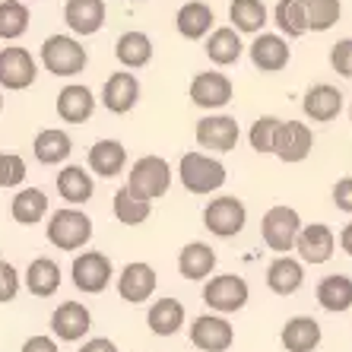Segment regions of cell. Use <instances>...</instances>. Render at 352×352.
I'll return each mask as SVG.
<instances>
[{"label":"cell","instance_id":"cell-1","mask_svg":"<svg viewBox=\"0 0 352 352\" xmlns=\"http://www.w3.org/2000/svg\"><path fill=\"white\" fill-rule=\"evenodd\" d=\"M41 64L54 76H76L86 70L89 54L74 35H48L41 41Z\"/></svg>","mask_w":352,"mask_h":352},{"label":"cell","instance_id":"cell-2","mask_svg":"<svg viewBox=\"0 0 352 352\" xmlns=\"http://www.w3.org/2000/svg\"><path fill=\"white\" fill-rule=\"evenodd\" d=\"M45 232H48V241L58 251H80L92 238V219L80 210H74V206H67V210H58L51 216Z\"/></svg>","mask_w":352,"mask_h":352},{"label":"cell","instance_id":"cell-3","mask_svg":"<svg viewBox=\"0 0 352 352\" xmlns=\"http://www.w3.org/2000/svg\"><path fill=\"white\" fill-rule=\"evenodd\" d=\"M127 188L143 200H159L172 188V165L162 156H143L133 162L131 175H127Z\"/></svg>","mask_w":352,"mask_h":352},{"label":"cell","instance_id":"cell-4","mask_svg":"<svg viewBox=\"0 0 352 352\" xmlns=\"http://www.w3.org/2000/svg\"><path fill=\"white\" fill-rule=\"evenodd\" d=\"M181 184L190 194H213L226 184V165L204 153H184L181 156Z\"/></svg>","mask_w":352,"mask_h":352},{"label":"cell","instance_id":"cell-5","mask_svg":"<svg viewBox=\"0 0 352 352\" xmlns=\"http://www.w3.org/2000/svg\"><path fill=\"white\" fill-rule=\"evenodd\" d=\"M261 232H263V241L270 251L276 254H289L295 248V238L302 232V216L295 213L292 206H273L263 213L261 222Z\"/></svg>","mask_w":352,"mask_h":352},{"label":"cell","instance_id":"cell-6","mask_svg":"<svg viewBox=\"0 0 352 352\" xmlns=\"http://www.w3.org/2000/svg\"><path fill=\"white\" fill-rule=\"evenodd\" d=\"M248 283L235 273H222V276H213L204 286V302L219 314H235L248 305Z\"/></svg>","mask_w":352,"mask_h":352},{"label":"cell","instance_id":"cell-7","mask_svg":"<svg viewBox=\"0 0 352 352\" xmlns=\"http://www.w3.org/2000/svg\"><path fill=\"white\" fill-rule=\"evenodd\" d=\"M245 222H248V210L238 197H219V200H210V206L204 210V226L219 238L241 235Z\"/></svg>","mask_w":352,"mask_h":352},{"label":"cell","instance_id":"cell-8","mask_svg":"<svg viewBox=\"0 0 352 352\" xmlns=\"http://www.w3.org/2000/svg\"><path fill=\"white\" fill-rule=\"evenodd\" d=\"M74 286L86 295H98L108 289V279L115 276V267L102 251H82L74 257Z\"/></svg>","mask_w":352,"mask_h":352},{"label":"cell","instance_id":"cell-9","mask_svg":"<svg viewBox=\"0 0 352 352\" xmlns=\"http://www.w3.org/2000/svg\"><path fill=\"white\" fill-rule=\"evenodd\" d=\"M38 76V64L25 48H3L0 51V86L10 92L29 89Z\"/></svg>","mask_w":352,"mask_h":352},{"label":"cell","instance_id":"cell-10","mask_svg":"<svg viewBox=\"0 0 352 352\" xmlns=\"http://www.w3.org/2000/svg\"><path fill=\"white\" fill-rule=\"evenodd\" d=\"M314 146V133L308 124L302 121H283L273 140V153H276L283 162H305L308 153Z\"/></svg>","mask_w":352,"mask_h":352},{"label":"cell","instance_id":"cell-11","mask_svg":"<svg viewBox=\"0 0 352 352\" xmlns=\"http://www.w3.org/2000/svg\"><path fill=\"white\" fill-rule=\"evenodd\" d=\"M190 343L200 352H226L235 343V330L219 314H200L190 327Z\"/></svg>","mask_w":352,"mask_h":352},{"label":"cell","instance_id":"cell-12","mask_svg":"<svg viewBox=\"0 0 352 352\" xmlns=\"http://www.w3.org/2000/svg\"><path fill=\"white\" fill-rule=\"evenodd\" d=\"M333 248H336V235L330 226L324 222H311V226H302L298 238H295V251L302 257L305 263H327L333 257Z\"/></svg>","mask_w":352,"mask_h":352},{"label":"cell","instance_id":"cell-13","mask_svg":"<svg viewBox=\"0 0 352 352\" xmlns=\"http://www.w3.org/2000/svg\"><path fill=\"white\" fill-rule=\"evenodd\" d=\"M197 143H200V149L232 153L238 143V121L229 115H210L204 121H197Z\"/></svg>","mask_w":352,"mask_h":352},{"label":"cell","instance_id":"cell-14","mask_svg":"<svg viewBox=\"0 0 352 352\" xmlns=\"http://www.w3.org/2000/svg\"><path fill=\"white\" fill-rule=\"evenodd\" d=\"M232 80L226 74H213V70H206V74H197L190 80V102L200 108H222L232 102Z\"/></svg>","mask_w":352,"mask_h":352},{"label":"cell","instance_id":"cell-15","mask_svg":"<svg viewBox=\"0 0 352 352\" xmlns=\"http://www.w3.org/2000/svg\"><path fill=\"white\" fill-rule=\"evenodd\" d=\"M89 327H92V314L80 302H64V305H58V311L51 314V330L64 343L82 340V336L89 333Z\"/></svg>","mask_w":352,"mask_h":352},{"label":"cell","instance_id":"cell-16","mask_svg":"<svg viewBox=\"0 0 352 352\" xmlns=\"http://www.w3.org/2000/svg\"><path fill=\"white\" fill-rule=\"evenodd\" d=\"M153 292H156V270L149 263L133 261L121 270V276H118V295H121L124 302L140 305V302H146Z\"/></svg>","mask_w":352,"mask_h":352},{"label":"cell","instance_id":"cell-17","mask_svg":"<svg viewBox=\"0 0 352 352\" xmlns=\"http://www.w3.org/2000/svg\"><path fill=\"white\" fill-rule=\"evenodd\" d=\"M140 98V82L133 74H111L102 86V105L111 111V115H127Z\"/></svg>","mask_w":352,"mask_h":352},{"label":"cell","instance_id":"cell-18","mask_svg":"<svg viewBox=\"0 0 352 352\" xmlns=\"http://www.w3.org/2000/svg\"><path fill=\"white\" fill-rule=\"evenodd\" d=\"M64 23L74 35H96L105 25V0H67Z\"/></svg>","mask_w":352,"mask_h":352},{"label":"cell","instance_id":"cell-19","mask_svg":"<svg viewBox=\"0 0 352 352\" xmlns=\"http://www.w3.org/2000/svg\"><path fill=\"white\" fill-rule=\"evenodd\" d=\"M289 45L286 38L279 35H270V32H261L251 45V64L261 70V74H279L283 67L289 64Z\"/></svg>","mask_w":352,"mask_h":352},{"label":"cell","instance_id":"cell-20","mask_svg":"<svg viewBox=\"0 0 352 352\" xmlns=\"http://www.w3.org/2000/svg\"><path fill=\"white\" fill-rule=\"evenodd\" d=\"M302 108L311 121L327 124L343 111V92L336 89V86H327V82H318V86H311V89L305 92Z\"/></svg>","mask_w":352,"mask_h":352},{"label":"cell","instance_id":"cell-21","mask_svg":"<svg viewBox=\"0 0 352 352\" xmlns=\"http://www.w3.org/2000/svg\"><path fill=\"white\" fill-rule=\"evenodd\" d=\"M92 111H96V96H92L89 86H64L58 92V115L67 124H82L89 121Z\"/></svg>","mask_w":352,"mask_h":352},{"label":"cell","instance_id":"cell-22","mask_svg":"<svg viewBox=\"0 0 352 352\" xmlns=\"http://www.w3.org/2000/svg\"><path fill=\"white\" fill-rule=\"evenodd\" d=\"M127 165V149L118 140H98L89 149V168L98 175V178H115V175L124 172Z\"/></svg>","mask_w":352,"mask_h":352},{"label":"cell","instance_id":"cell-23","mask_svg":"<svg viewBox=\"0 0 352 352\" xmlns=\"http://www.w3.org/2000/svg\"><path fill=\"white\" fill-rule=\"evenodd\" d=\"M305 283V267L292 261L289 254H279L276 261L267 267V286L276 295H295Z\"/></svg>","mask_w":352,"mask_h":352},{"label":"cell","instance_id":"cell-24","mask_svg":"<svg viewBox=\"0 0 352 352\" xmlns=\"http://www.w3.org/2000/svg\"><path fill=\"white\" fill-rule=\"evenodd\" d=\"M286 352H314L320 346V324L314 318H292L279 333Z\"/></svg>","mask_w":352,"mask_h":352},{"label":"cell","instance_id":"cell-25","mask_svg":"<svg viewBox=\"0 0 352 352\" xmlns=\"http://www.w3.org/2000/svg\"><path fill=\"white\" fill-rule=\"evenodd\" d=\"M216 267V251L204 241H190L181 248L178 254V270L184 279H206Z\"/></svg>","mask_w":352,"mask_h":352},{"label":"cell","instance_id":"cell-26","mask_svg":"<svg viewBox=\"0 0 352 352\" xmlns=\"http://www.w3.org/2000/svg\"><path fill=\"white\" fill-rule=\"evenodd\" d=\"M92 190H96V181H92V175L82 168V165H67V168H60L58 175V194L64 197L67 204H86V200H92Z\"/></svg>","mask_w":352,"mask_h":352},{"label":"cell","instance_id":"cell-27","mask_svg":"<svg viewBox=\"0 0 352 352\" xmlns=\"http://www.w3.org/2000/svg\"><path fill=\"white\" fill-rule=\"evenodd\" d=\"M25 289L38 298H48L60 289V267L51 257H35L29 267H25Z\"/></svg>","mask_w":352,"mask_h":352},{"label":"cell","instance_id":"cell-28","mask_svg":"<svg viewBox=\"0 0 352 352\" xmlns=\"http://www.w3.org/2000/svg\"><path fill=\"white\" fill-rule=\"evenodd\" d=\"M32 153L41 165H58L64 162L70 153H74V140L67 131H58V127H48V131H41L32 143Z\"/></svg>","mask_w":352,"mask_h":352},{"label":"cell","instance_id":"cell-29","mask_svg":"<svg viewBox=\"0 0 352 352\" xmlns=\"http://www.w3.org/2000/svg\"><path fill=\"white\" fill-rule=\"evenodd\" d=\"M318 302L324 311H349L352 308V279L346 273H333L318 283Z\"/></svg>","mask_w":352,"mask_h":352},{"label":"cell","instance_id":"cell-30","mask_svg":"<svg viewBox=\"0 0 352 352\" xmlns=\"http://www.w3.org/2000/svg\"><path fill=\"white\" fill-rule=\"evenodd\" d=\"M146 324L156 336H175L184 324V305L178 298H159L146 314Z\"/></svg>","mask_w":352,"mask_h":352},{"label":"cell","instance_id":"cell-31","mask_svg":"<svg viewBox=\"0 0 352 352\" xmlns=\"http://www.w3.org/2000/svg\"><path fill=\"white\" fill-rule=\"evenodd\" d=\"M10 213H13V219H16L19 226H38V222L48 216V197L38 188H25L13 197Z\"/></svg>","mask_w":352,"mask_h":352},{"label":"cell","instance_id":"cell-32","mask_svg":"<svg viewBox=\"0 0 352 352\" xmlns=\"http://www.w3.org/2000/svg\"><path fill=\"white\" fill-rule=\"evenodd\" d=\"M213 23H216L213 10L206 7V3H200V0H190V3H184V7L178 10V32L190 41L204 38V35L213 29Z\"/></svg>","mask_w":352,"mask_h":352},{"label":"cell","instance_id":"cell-33","mask_svg":"<svg viewBox=\"0 0 352 352\" xmlns=\"http://www.w3.org/2000/svg\"><path fill=\"white\" fill-rule=\"evenodd\" d=\"M115 54L124 67H131V70H140V67H146L153 60V41H149L146 32H124L115 45Z\"/></svg>","mask_w":352,"mask_h":352},{"label":"cell","instance_id":"cell-34","mask_svg":"<svg viewBox=\"0 0 352 352\" xmlns=\"http://www.w3.org/2000/svg\"><path fill=\"white\" fill-rule=\"evenodd\" d=\"M241 51H245V45H241V38H238V32L232 25H222V29H216V32L206 38V58L219 67L235 64V60L241 58Z\"/></svg>","mask_w":352,"mask_h":352},{"label":"cell","instance_id":"cell-35","mask_svg":"<svg viewBox=\"0 0 352 352\" xmlns=\"http://www.w3.org/2000/svg\"><path fill=\"white\" fill-rule=\"evenodd\" d=\"M298 7H302V16H305V29H311V32H327L340 23V0H298Z\"/></svg>","mask_w":352,"mask_h":352},{"label":"cell","instance_id":"cell-36","mask_svg":"<svg viewBox=\"0 0 352 352\" xmlns=\"http://www.w3.org/2000/svg\"><path fill=\"white\" fill-rule=\"evenodd\" d=\"M153 213V200L137 197L131 188H121L115 194V219L121 226H143Z\"/></svg>","mask_w":352,"mask_h":352},{"label":"cell","instance_id":"cell-37","mask_svg":"<svg viewBox=\"0 0 352 352\" xmlns=\"http://www.w3.org/2000/svg\"><path fill=\"white\" fill-rule=\"evenodd\" d=\"M229 19L235 32H261L267 25V7L263 0H232Z\"/></svg>","mask_w":352,"mask_h":352},{"label":"cell","instance_id":"cell-38","mask_svg":"<svg viewBox=\"0 0 352 352\" xmlns=\"http://www.w3.org/2000/svg\"><path fill=\"white\" fill-rule=\"evenodd\" d=\"M25 29H29V10H25V3L3 0L0 3V38L13 41L19 35H25Z\"/></svg>","mask_w":352,"mask_h":352},{"label":"cell","instance_id":"cell-39","mask_svg":"<svg viewBox=\"0 0 352 352\" xmlns=\"http://www.w3.org/2000/svg\"><path fill=\"white\" fill-rule=\"evenodd\" d=\"M273 19H276L279 32L286 38H302L308 29H305V16H302V7L298 0H279L276 10H273Z\"/></svg>","mask_w":352,"mask_h":352},{"label":"cell","instance_id":"cell-40","mask_svg":"<svg viewBox=\"0 0 352 352\" xmlns=\"http://www.w3.org/2000/svg\"><path fill=\"white\" fill-rule=\"evenodd\" d=\"M279 124H283V121H279V118H273V115L257 118V121L251 124V133H248L251 149H257V153H273V140H276Z\"/></svg>","mask_w":352,"mask_h":352},{"label":"cell","instance_id":"cell-41","mask_svg":"<svg viewBox=\"0 0 352 352\" xmlns=\"http://www.w3.org/2000/svg\"><path fill=\"white\" fill-rule=\"evenodd\" d=\"M25 178V162L16 153H0V188H16Z\"/></svg>","mask_w":352,"mask_h":352},{"label":"cell","instance_id":"cell-42","mask_svg":"<svg viewBox=\"0 0 352 352\" xmlns=\"http://www.w3.org/2000/svg\"><path fill=\"white\" fill-rule=\"evenodd\" d=\"M330 67L340 76H352V38L336 41L333 48H330Z\"/></svg>","mask_w":352,"mask_h":352},{"label":"cell","instance_id":"cell-43","mask_svg":"<svg viewBox=\"0 0 352 352\" xmlns=\"http://www.w3.org/2000/svg\"><path fill=\"white\" fill-rule=\"evenodd\" d=\"M19 295V273L13 263H3V270H0V305L13 302Z\"/></svg>","mask_w":352,"mask_h":352},{"label":"cell","instance_id":"cell-44","mask_svg":"<svg viewBox=\"0 0 352 352\" xmlns=\"http://www.w3.org/2000/svg\"><path fill=\"white\" fill-rule=\"evenodd\" d=\"M333 204H336V210L352 213V178H340L333 184Z\"/></svg>","mask_w":352,"mask_h":352},{"label":"cell","instance_id":"cell-45","mask_svg":"<svg viewBox=\"0 0 352 352\" xmlns=\"http://www.w3.org/2000/svg\"><path fill=\"white\" fill-rule=\"evenodd\" d=\"M23 352H58V343L51 336H29L23 343Z\"/></svg>","mask_w":352,"mask_h":352},{"label":"cell","instance_id":"cell-46","mask_svg":"<svg viewBox=\"0 0 352 352\" xmlns=\"http://www.w3.org/2000/svg\"><path fill=\"white\" fill-rule=\"evenodd\" d=\"M80 352H118V346L108 340V336H96V340H89V343H82Z\"/></svg>","mask_w":352,"mask_h":352},{"label":"cell","instance_id":"cell-47","mask_svg":"<svg viewBox=\"0 0 352 352\" xmlns=\"http://www.w3.org/2000/svg\"><path fill=\"white\" fill-rule=\"evenodd\" d=\"M340 248H343L346 254L352 257V222H349V226H346L343 232H340Z\"/></svg>","mask_w":352,"mask_h":352},{"label":"cell","instance_id":"cell-48","mask_svg":"<svg viewBox=\"0 0 352 352\" xmlns=\"http://www.w3.org/2000/svg\"><path fill=\"white\" fill-rule=\"evenodd\" d=\"M0 111H3V96H0Z\"/></svg>","mask_w":352,"mask_h":352},{"label":"cell","instance_id":"cell-49","mask_svg":"<svg viewBox=\"0 0 352 352\" xmlns=\"http://www.w3.org/2000/svg\"><path fill=\"white\" fill-rule=\"evenodd\" d=\"M0 270H3V257H0Z\"/></svg>","mask_w":352,"mask_h":352},{"label":"cell","instance_id":"cell-50","mask_svg":"<svg viewBox=\"0 0 352 352\" xmlns=\"http://www.w3.org/2000/svg\"><path fill=\"white\" fill-rule=\"evenodd\" d=\"M349 118H352V108H349Z\"/></svg>","mask_w":352,"mask_h":352},{"label":"cell","instance_id":"cell-51","mask_svg":"<svg viewBox=\"0 0 352 352\" xmlns=\"http://www.w3.org/2000/svg\"><path fill=\"white\" fill-rule=\"evenodd\" d=\"M349 80H352V76H349Z\"/></svg>","mask_w":352,"mask_h":352}]
</instances>
